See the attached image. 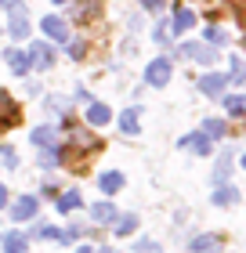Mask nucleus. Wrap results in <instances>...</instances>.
Returning a JSON list of instances; mask_svg holds the SVG:
<instances>
[{"label":"nucleus","instance_id":"cd10ccee","mask_svg":"<svg viewBox=\"0 0 246 253\" xmlns=\"http://www.w3.org/2000/svg\"><path fill=\"white\" fill-rule=\"evenodd\" d=\"M206 43H221V47H225V43H228V37H225L221 29H206Z\"/></svg>","mask_w":246,"mask_h":253},{"label":"nucleus","instance_id":"f704fd0d","mask_svg":"<svg viewBox=\"0 0 246 253\" xmlns=\"http://www.w3.org/2000/svg\"><path fill=\"white\" fill-rule=\"evenodd\" d=\"M243 170H246V156H243Z\"/></svg>","mask_w":246,"mask_h":253},{"label":"nucleus","instance_id":"6ab92c4d","mask_svg":"<svg viewBox=\"0 0 246 253\" xmlns=\"http://www.w3.org/2000/svg\"><path fill=\"white\" fill-rule=\"evenodd\" d=\"M236 199H239V192H236V188H228V185L221 188V185H217V192H214V203H217V206H232Z\"/></svg>","mask_w":246,"mask_h":253},{"label":"nucleus","instance_id":"c9c22d12","mask_svg":"<svg viewBox=\"0 0 246 253\" xmlns=\"http://www.w3.org/2000/svg\"><path fill=\"white\" fill-rule=\"evenodd\" d=\"M54 4H65V0H54Z\"/></svg>","mask_w":246,"mask_h":253},{"label":"nucleus","instance_id":"f257e3e1","mask_svg":"<svg viewBox=\"0 0 246 253\" xmlns=\"http://www.w3.org/2000/svg\"><path fill=\"white\" fill-rule=\"evenodd\" d=\"M181 54H185V58H192V62H199V65H210V62L217 58L214 43H185Z\"/></svg>","mask_w":246,"mask_h":253},{"label":"nucleus","instance_id":"b1692460","mask_svg":"<svg viewBox=\"0 0 246 253\" xmlns=\"http://www.w3.org/2000/svg\"><path fill=\"white\" fill-rule=\"evenodd\" d=\"M91 213H95V221H105V224H109L112 217H116V210H112V203H98V206H95V210H91Z\"/></svg>","mask_w":246,"mask_h":253},{"label":"nucleus","instance_id":"a878e982","mask_svg":"<svg viewBox=\"0 0 246 253\" xmlns=\"http://www.w3.org/2000/svg\"><path fill=\"white\" fill-rule=\"evenodd\" d=\"M134 253H163V246L152 239H142V243H134Z\"/></svg>","mask_w":246,"mask_h":253},{"label":"nucleus","instance_id":"f3484780","mask_svg":"<svg viewBox=\"0 0 246 253\" xmlns=\"http://www.w3.org/2000/svg\"><path fill=\"white\" fill-rule=\"evenodd\" d=\"M4 250H7V253H26V235L7 232V235H4Z\"/></svg>","mask_w":246,"mask_h":253},{"label":"nucleus","instance_id":"4468645a","mask_svg":"<svg viewBox=\"0 0 246 253\" xmlns=\"http://www.w3.org/2000/svg\"><path fill=\"white\" fill-rule=\"evenodd\" d=\"M80 203H84V195H80L76 188H69V192H62V199H58V210H62V213L80 210Z\"/></svg>","mask_w":246,"mask_h":253},{"label":"nucleus","instance_id":"473e14b6","mask_svg":"<svg viewBox=\"0 0 246 253\" xmlns=\"http://www.w3.org/2000/svg\"><path fill=\"white\" fill-rule=\"evenodd\" d=\"M76 253H95V250H91V246H80V250H76Z\"/></svg>","mask_w":246,"mask_h":253},{"label":"nucleus","instance_id":"bb28decb","mask_svg":"<svg viewBox=\"0 0 246 253\" xmlns=\"http://www.w3.org/2000/svg\"><path fill=\"white\" fill-rule=\"evenodd\" d=\"M37 235H40V239H62V232H58L54 224H40V228H37Z\"/></svg>","mask_w":246,"mask_h":253},{"label":"nucleus","instance_id":"1a4fd4ad","mask_svg":"<svg viewBox=\"0 0 246 253\" xmlns=\"http://www.w3.org/2000/svg\"><path fill=\"white\" fill-rule=\"evenodd\" d=\"M192 253H221V235H196Z\"/></svg>","mask_w":246,"mask_h":253},{"label":"nucleus","instance_id":"0eeeda50","mask_svg":"<svg viewBox=\"0 0 246 253\" xmlns=\"http://www.w3.org/2000/svg\"><path fill=\"white\" fill-rule=\"evenodd\" d=\"M29 62H33V65H40V69H48V65L54 62L51 43H33V47H29Z\"/></svg>","mask_w":246,"mask_h":253},{"label":"nucleus","instance_id":"2eb2a0df","mask_svg":"<svg viewBox=\"0 0 246 253\" xmlns=\"http://www.w3.org/2000/svg\"><path fill=\"white\" fill-rule=\"evenodd\" d=\"M112 224H116V228H112L116 235H131L134 228H138V217H134V213H123V217H112Z\"/></svg>","mask_w":246,"mask_h":253},{"label":"nucleus","instance_id":"20e7f679","mask_svg":"<svg viewBox=\"0 0 246 253\" xmlns=\"http://www.w3.org/2000/svg\"><path fill=\"white\" fill-rule=\"evenodd\" d=\"M44 26V33H48L51 40H69V26H65V18H58V15H48L40 22Z\"/></svg>","mask_w":246,"mask_h":253},{"label":"nucleus","instance_id":"f03ea898","mask_svg":"<svg viewBox=\"0 0 246 253\" xmlns=\"http://www.w3.org/2000/svg\"><path fill=\"white\" fill-rule=\"evenodd\" d=\"M145 80H148L152 87H163V84L170 80V62H167V58H156V62L145 69Z\"/></svg>","mask_w":246,"mask_h":253},{"label":"nucleus","instance_id":"2f4dec72","mask_svg":"<svg viewBox=\"0 0 246 253\" xmlns=\"http://www.w3.org/2000/svg\"><path fill=\"white\" fill-rule=\"evenodd\" d=\"M4 203H7V192H4V188H0V210H4Z\"/></svg>","mask_w":246,"mask_h":253},{"label":"nucleus","instance_id":"a211bd4d","mask_svg":"<svg viewBox=\"0 0 246 253\" xmlns=\"http://www.w3.org/2000/svg\"><path fill=\"white\" fill-rule=\"evenodd\" d=\"M228 84H246V62L243 54H232V80Z\"/></svg>","mask_w":246,"mask_h":253},{"label":"nucleus","instance_id":"dca6fc26","mask_svg":"<svg viewBox=\"0 0 246 253\" xmlns=\"http://www.w3.org/2000/svg\"><path fill=\"white\" fill-rule=\"evenodd\" d=\"M228 174H232V152H221V163H217V170H214V181H217V185H225Z\"/></svg>","mask_w":246,"mask_h":253},{"label":"nucleus","instance_id":"7ed1b4c3","mask_svg":"<svg viewBox=\"0 0 246 253\" xmlns=\"http://www.w3.org/2000/svg\"><path fill=\"white\" fill-rule=\"evenodd\" d=\"M225 84H228V76H217V73H206L203 80H199V90H203L206 98H221L225 94Z\"/></svg>","mask_w":246,"mask_h":253},{"label":"nucleus","instance_id":"412c9836","mask_svg":"<svg viewBox=\"0 0 246 253\" xmlns=\"http://www.w3.org/2000/svg\"><path fill=\"white\" fill-rule=\"evenodd\" d=\"M203 134L210 137V141H221V137H225V123H221V120H206Z\"/></svg>","mask_w":246,"mask_h":253},{"label":"nucleus","instance_id":"6e6552de","mask_svg":"<svg viewBox=\"0 0 246 253\" xmlns=\"http://www.w3.org/2000/svg\"><path fill=\"white\" fill-rule=\"evenodd\" d=\"M33 213H37V199H33V195H22V199L11 206V217H15V221H29Z\"/></svg>","mask_w":246,"mask_h":253},{"label":"nucleus","instance_id":"423d86ee","mask_svg":"<svg viewBox=\"0 0 246 253\" xmlns=\"http://www.w3.org/2000/svg\"><path fill=\"white\" fill-rule=\"evenodd\" d=\"M192 26H196L192 7H178V11H174V18H170V33H189Z\"/></svg>","mask_w":246,"mask_h":253},{"label":"nucleus","instance_id":"4be33fe9","mask_svg":"<svg viewBox=\"0 0 246 253\" xmlns=\"http://www.w3.org/2000/svg\"><path fill=\"white\" fill-rule=\"evenodd\" d=\"M58 159H62V156H58L54 145H44L40 148V167H58Z\"/></svg>","mask_w":246,"mask_h":253},{"label":"nucleus","instance_id":"7c9ffc66","mask_svg":"<svg viewBox=\"0 0 246 253\" xmlns=\"http://www.w3.org/2000/svg\"><path fill=\"white\" fill-rule=\"evenodd\" d=\"M142 4H145V7H152V11H156V7H163V0H142Z\"/></svg>","mask_w":246,"mask_h":253},{"label":"nucleus","instance_id":"c756f323","mask_svg":"<svg viewBox=\"0 0 246 253\" xmlns=\"http://www.w3.org/2000/svg\"><path fill=\"white\" fill-rule=\"evenodd\" d=\"M0 156H4V163H7V167H15V163H18V156L11 152V148H4V152H0Z\"/></svg>","mask_w":246,"mask_h":253},{"label":"nucleus","instance_id":"393cba45","mask_svg":"<svg viewBox=\"0 0 246 253\" xmlns=\"http://www.w3.org/2000/svg\"><path fill=\"white\" fill-rule=\"evenodd\" d=\"M120 126H123V134H138V112H134V109L123 112V116H120Z\"/></svg>","mask_w":246,"mask_h":253},{"label":"nucleus","instance_id":"5701e85b","mask_svg":"<svg viewBox=\"0 0 246 253\" xmlns=\"http://www.w3.org/2000/svg\"><path fill=\"white\" fill-rule=\"evenodd\" d=\"M225 109L232 112V116H246V98H239V94L225 98Z\"/></svg>","mask_w":246,"mask_h":253},{"label":"nucleus","instance_id":"c85d7f7f","mask_svg":"<svg viewBox=\"0 0 246 253\" xmlns=\"http://www.w3.org/2000/svg\"><path fill=\"white\" fill-rule=\"evenodd\" d=\"M84 51H87L84 40H73V43H69V54H73V58H84Z\"/></svg>","mask_w":246,"mask_h":253},{"label":"nucleus","instance_id":"ddd939ff","mask_svg":"<svg viewBox=\"0 0 246 253\" xmlns=\"http://www.w3.org/2000/svg\"><path fill=\"white\" fill-rule=\"evenodd\" d=\"M181 145H185V148H196L199 156H206V152H210V137H206L203 130H196V134H189V137H181Z\"/></svg>","mask_w":246,"mask_h":253},{"label":"nucleus","instance_id":"9d476101","mask_svg":"<svg viewBox=\"0 0 246 253\" xmlns=\"http://www.w3.org/2000/svg\"><path fill=\"white\" fill-rule=\"evenodd\" d=\"M98 185H101L105 195H116V192L123 188V174H120V170H105V174L98 177Z\"/></svg>","mask_w":246,"mask_h":253},{"label":"nucleus","instance_id":"72a5a7b5","mask_svg":"<svg viewBox=\"0 0 246 253\" xmlns=\"http://www.w3.org/2000/svg\"><path fill=\"white\" fill-rule=\"evenodd\" d=\"M101 253H116V250H101Z\"/></svg>","mask_w":246,"mask_h":253},{"label":"nucleus","instance_id":"9b49d317","mask_svg":"<svg viewBox=\"0 0 246 253\" xmlns=\"http://www.w3.org/2000/svg\"><path fill=\"white\" fill-rule=\"evenodd\" d=\"M4 58H7V65L15 69V73H29V51H18V47H11V51H4Z\"/></svg>","mask_w":246,"mask_h":253},{"label":"nucleus","instance_id":"f8f14e48","mask_svg":"<svg viewBox=\"0 0 246 253\" xmlns=\"http://www.w3.org/2000/svg\"><path fill=\"white\" fill-rule=\"evenodd\" d=\"M109 120H112V109L109 105H101V101H91V105H87V123L101 126V123H109Z\"/></svg>","mask_w":246,"mask_h":253},{"label":"nucleus","instance_id":"39448f33","mask_svg":"<svg viewBox=\"0 0 246 253\" xmlns=\"http://www.w3.org/2000/svg\"><path fill=\"white\" fill-rule=\"evenodd\" d=\"M15 123H18V109H15V101H11V94L0 90V130H4V126H15Z\"/></svg>","mask_w":246,"mask_h":253},{"label":"nucleus","instance_id":"aec40b11","mask_svg":"<svg viewBox=\"0 0 246 253\" xmlns=\"http://www.w3.org/2000/svg\"><path fill=\"white\" fill-rule=\"evenodd\" d=\"M33 145H54V126H37V130H33Z\"/></svg>","mask_w":246,"mask_h":253}]
</instances>
